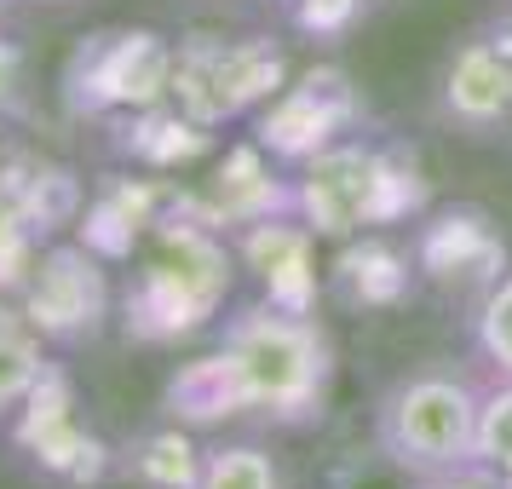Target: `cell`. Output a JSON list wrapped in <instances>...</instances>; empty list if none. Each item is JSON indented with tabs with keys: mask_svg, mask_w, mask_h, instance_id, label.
I'll return each instance as SVG.
<instances>
[{
	"mask_svg": "<svg viewBox=\"0 0 512 489\" xmlns=\"http://www.w3.org/2000/svg\"><path fill=\"white\" fill-rule=\"evenodd\" d=\"M415 489H501V478L472 461V466H455V472H438V478H415Z\"/></svg>",
	"mask_w": 512,
	"mask_h": 489,
	"instance_id": "cell-16",
	"label": "cell"
},
{
	"mask_svg": "<svg viewBox=\"0 0 512 489\" xmlns=\"http://www.w3.org/2000/svg\"><path fill=\"white\" fill-rule=\"evenodd\" d=\"M443 116L466 133H495L512 121V29H472L443 64Z\"/></svg>",
	"mask_w": 512,
	"mask_h": 489,
	"instance_id": "cell-7",
	"label": "cell"
},
{
	"mask_svg": "<svg viewBox=\"0 0 512 489\" xmlns=\"http://www.w3.org/2000/svg\"><path fill=\"white\" fill-rule=\"evenodd\" d=\"M472 328H478V351H484V363L512 380V271L484 288V300H478V323Z\"/></svg>",
	"mask_w": 512,
	"mask_h": 489,
	"instance_id": "cell-13",
	"label": "cell"
},
{
	"mask_svg": "<svg viewBox=\"0 0 512 489\" xmlns=\"http://www.w3.org/2000/svg\"><path fill=\"white\" fill-rule=\"evenodd\" d=\"M242 259L265 277V288H271L277 305H300L305 311L311 277H305V236L294 231V225H282V219H254V225L242 231Z\"/></svg>",
	"mask_w": 512,
	"mask_h": 489,
	"instance_id": "cell-9",
	"label": "cell"
},
{
	"mask_svg": "<svg viewBox=\"0 0 512 489\" xmlns=\"http://www.w3.org/2000/svg\"><path fill=\"white\" fill-rule=\"evenodd\" d=\"M225 288V248L202 225H162L127 294V328L139 340H173L213 311Z\"/></svg>",
	"mask_w": 512,
	"mask_h": 489,
	"instance_id": "cell-3",
	"label": "cell"
},
{
	"mask_svg": "<svg viewBox=\"0 0 512 489\" xmlns=\"http://www.w3.org/2000/svg\"><path fill=\"white\" fill-rule=\"evenodd\" d=\"M47 340H41V328L24 317V305L18 300H0V426L6 420H18L35 386L47 380Z\"/></svg>",
	"mask_w": 512,
	"mask_h": 489,
	"instance_id": "cell-8",
	"label": "cell"
},
{
	"mask_svg": "<svg viewBox=\"0 0 512 489\" xmlns=\"http://www.w3.org/2000/svg\"><path fill=\"white\" fill-rule=\"evenodd\" d=\"M478 409L484 386L455 363L397 374L374 403V443L409 478H438L478 461Z\"/></svg>",
	"mask_w": 512,
	"mask_h": 489,
	"instance_id": "cell-2",
	"label": "cell"
},
{
	"mask_svg": "<svg viewBox=\"0 0 512 489\" xmlns=\"http://www.w3.org/2000/svg\"><path fill=\"white\" fill-rule=\"evenodd\" d=\"M35 254H41V236L29 231L12 208H0V294H18L24 288Z\"/></svg>",
	"mask_w": 512,
	"mask_h": 489,
	"instance_id": "cell-14",
	"label": "cell"
},
{
	"mask_svg": "<svg viewBox=\"0 0 512 489\" xmlns=\"http://www.w3.org/2000/svg\"><path fill=\"white\" fill-rule=\"evenodd\" d=\"M334 351L311 311L300 305H248L225 323V340L213 357H196L173 374L167 409L190 426L236 415H265L277 426H305L323 415Z\"/></svg>",
	"mask_w": 512,
	"mask_h": 489,
	"instance_id": "cell-1",
	"label": "cell"
},
{
	"mask_svg": "<svg viewBox=\"0 0 512 489\" xmlns=\"http://www.w3.org/2000/svg\"><path fill=\"white\" fill-rule=\"evenodd\" d=\"M478 466L512 489V380L495 374V386H484V409H478Z\"/></svg>",
	"mask_w": 512,
	"mask_h": 489,
	"instance_id": "cell-12",
	"label": "cell"
},
{
	"mask_svg": "<svg viewBox=\"0 0 512 489\" xmlns=\"http://www.w3.org/2000/svg\"><path fill=\"white\" fill-rule=\"evenodd\" d=\"M196 466H202V449L185 438V432H144L121 472L133 478L139 489H190L196 484Z\"/></svg>",
	"mask_w": 512,
	"mask_h": 489,
	"instance_id": "cell-10",
	"label": "cell"
},
{
	"mask_svg": "<svg viewBox=\"0 0 512 489\" xmlns=\"http://www.w3.org/2000/svg\"><path fill=\"white\" fill-rule=\"evenodd\" d=\"M363 12V0H294V18L305 35H346Z\"/></svg>",
	"mask_w": 512,
	"mask_h": 489,
	"instance_id": "cell-15",
	"label": "cell"
},
{
	"mask_svg": "<svg viewBox=\"0 0 512 489\" xmlns=\"http://www.w3.org/2000/svg\"><path fill=\"white\" fill-rule=\"evenodd\" d=\"M0 12H6V0H0Z\"/></svg>",
	"mask_w": 512,
	"mask_h": 489,
	"instance_id": "cell-18",
	"label": "cell"
},
{
	"mask_svg": "<svg viewBox=\"0 0 512 489\" xmlns=\"http://www.w3.org/2000/svg\"><path fill=\"white\" fill-rule=\"evenodd\" d=\"M190 489H282V472L271 449H259V443H213V449H202Z\"/></svg>",
	"mask_w": 512,
	"mask_h": 489,
	"instance_id": "cell-11",
	"label": "cell"
},
{
	"mask_svg": "<svg viewBox=\"0 0 512 489\" xmlns=\"http://www.w3.org/2000/svg\"><path fill=\"white\" fill-rule=\"evenodd\" d=\"M18 305H24L29 323L41 328L47 346H75V340L98 334L104 311H110V282H104L87 242H52L29 265Z\"/></svg>",
	"mask_w": 512,
	"mask_h": 489,
	"instance_id": "cell-4",
	"label": "cell"
},
{
	"mask_svg": "<svg viewBox=\"0 0 512 489\" xmlns=\"http://www.w3.org/2000/svg\"><path fill=\"white\" fill-rule=\"evenodd\" d=\"M277 87V52L254 47V41H213L196 35L190 47L173 58V87L179 110L190 121H225L236 110H248L259 93Z\"/></svg>",
	"mask_w": 512,
	"mask_h": 489,
	"instance_id": "cell-5",
	"label": "cell"
},
{
	"mask_svg": "<svg viewBox=\"0 0 512 489\" xmlns=\"http://www.w3.org/2000/svg\"><path fill=\"white\" fill-rule=\"evenodd\" d=\"M18 87H24V58H18V47L0 41V110L18 98Z\"/></svg>",
	"mask_w": 512,
	"mask_h": 489,
	"instance_id": "cell-17",
	"label": "cell"
},
{
	"mask_svg": "<svg viewBox=\"0 0 512 489\" xmlns=\"http://www.w3.org/2000/svg\"><path fill=\"white\" fill-rule=\"evenodd\" d=\"M173 87V52L150 29L127 35H93L70 64V104L75 110H121V104H150Z\"/></svg>",
	"mask_w": 512,
	"mask_h": 489,
	"instance_id": "cell-6",
	"label": "cell"
}]
</instances>
